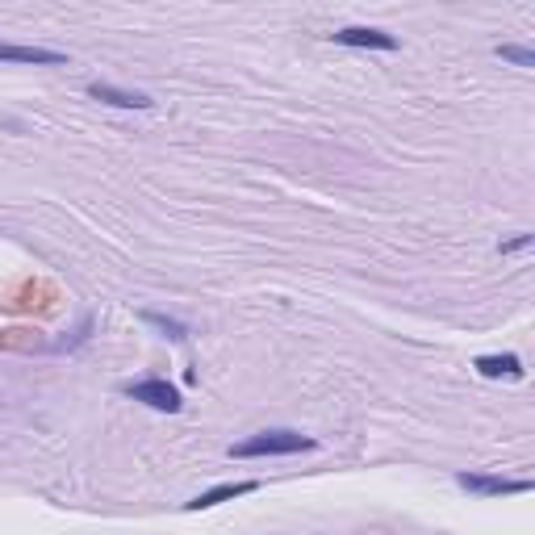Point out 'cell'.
Masks as SVG:
<instances>
[{
	"label": "cell",
	"mask_w": 535,
	"mask_h": 535,
	"mask_svg": "<svg viewBox=\"0 0 535 535\" xmlns=\"http://www.w3.org/2000/svg\"><path fill=\"white\" fill-rule=\"evenodd\" d=\"M314 448H318L314 435L276 427V431H260V435L243 439V444H230V456L235 460H255V456H297V452H314Z\"/></svg>",
	"instance_id": "1"
},
{
	"label": "cell",
	"mask_w": 535,
	"mask_h": 535,
	"mask_svg": "<svg viewBox=\"0 0 535 535\" xmlns=\"http://www.w3.org/2000/svg\"><path fill=\"white\" fill-rule=\"evenodd\" d=\"M122 393H126V398H134V402H143V406H151V410H159V414H176V410L184 406V398H180V389H176L172 381H164V377H147V381H130V385H122Z\"/></svg>",
	"instance_id": "2"
},
{
	"label": "cell",
	"mask_w": 535,
	"mask_h": 535,
	"mask_svg": "<svg viewBox=\"0 0 535 535\" xmlns=\"http://www.w3.org/2000/svg\"><path fill=\"white\" fill-rule=\"evenodd\" d=\"M456 485L477 498H506V494H531L527 477H494V473H456Z\"/></svg>",
	"instance_id": "3"
},
{
	"label": "cell",
	"mask_w": 535,
	"mask_h": 535,
	"mask_svg": "<svg viewBox=\"0 0 535 535\" xmlns=\"http://www.w3.org/2000/svg\"><path fill=\"white\" fill-rule=\"evenodd\" d=\"M331 42L356 46V51H398V38L385 34V30H372V26H343L331 34Z\"/></svg>",
	"instance_id": "4"
},
{
	"label": "cell",
	"mask_w": 535,
	"mask_h": 535,
	"mask_svg": "<svg viewBox=\"0 0 535 535\" xmlns=\"http://www.w3.org/2000/svg\"><path fill=\"white\" fill-rule=\"evenodd\" d=\"M88 97L92 101H105V105H118V109H155V101L147 97V92L118 88V84H109V80H92L88 84Z\"/></svg>",
	"instance_id": "5"
},
{
	"label": "cell",
	"mask_w": 535,
	"mask_h": 535,
	"mask_svg": "<svg viewBox=\"0 0 535 535\" xmlns=\"http://www.w3.org/2000/svg\"><path fill=\"white\" fill-rule=\"evenodd\" d=\"M0 63H26V67H63V51H46V46H21V42H0Z\"/></svg>",
	"instance_id": "6"
},
{
	"label": "cell",
	"mask_w": 535,
	"mask_h": 535,
	"mask_svg": "<svg viewBox=\"0 0 535 535\" xmlns=\"http://www.w3.org/2000/svg\"><path fill=\"white\" fill-rule=\"evenodd\" d=\"M260 490V481H222L214 490H201L193 502H184V510H209V506H222V502H235L243 494H255Z\"/></svg>",
	"instance_id": "7"
},
{
	"label": "cell",
	"mask_w": 535,
	"mask_h": 535,
	"mask_svg": "<svg viewBox=\"0 0 535 535\" xmlns=\"http://www.w3.org/2000/svg\"><path fill=\"white\" fill-rule=\"evenodd\" d=\"M481 377H490V381H498V377H506V381H523V360L515 356V352H506V356H477V364H473Z\"/></svg>",
	"instance_id": "8"
},
{
	"label": "cell",
	"mask_w": 535,
	"mask_h": 535,
	"mask_svg": "<svg viewBox=\"0 0 535 535\" xmlns=\"http://www.w3.org/2000/svg\"><path fill=\"white\" fill-rule=\"evenodd\" d=\"M143 322H147V327H155V331L164 335V339H172V343H184V339H189V327H184L180 318H172V314H159V310H143Z\"/></svg>",
	"instance_id": "9"
},
{
	"label": "cell",
	"mask_w": 535,
	"mask_h": 535,
	"mask_svg": "<svg viewBox=\"0 0 535 535\" xmlns=\"http://www.w3.org/2000/svg\"><path fill=\"white\" fill-rule=\"evenodd\" d=\"M494 55H498L502 63H515V67H535V51H531V46L502 42V46H494Z\"/></svg>",
	"instance_id": "10"
},
{
	"label": "cell",
	"mask_w": 535,
	"mask_h": 535,
	"mask_svg": "<svg viewBox=\"0 0 535 535\" xmlns=\"http://www.w3.org/2000/svg\"><path fill=\"white\" fill-rule=\"evenodd\" d=\"M535 243V235H519V239H510V243H498V251L502 255H510V251H527Z\"/></svg>",
	"instance_id": "11"
}]
</instances>
